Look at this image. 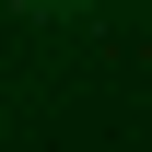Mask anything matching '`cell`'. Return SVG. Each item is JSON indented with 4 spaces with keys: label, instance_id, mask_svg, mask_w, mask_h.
<instances>
[{
    "label": "cell",
    "instance_id": "6da1fadb",
    "mask_svg": "<svg viewBox=\"0 0 152 152\" xmlns=\"http://www.w3.org/2000/svg\"><path fill=\"white\" fill-rule=\"evenodd\" d=\"M35 12H70V0H35Z\"/></svg>",
    "mask_w": 152,
    "mask_h": 152
}]
</instances>
